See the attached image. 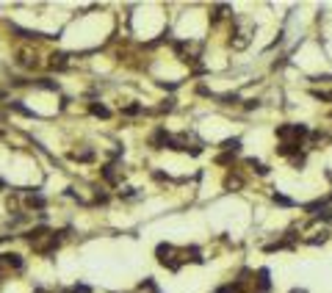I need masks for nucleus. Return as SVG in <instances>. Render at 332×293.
Returning <instances> with one entry per match:
<instances>
[{
  "mask_svg": "<svg viewBox=\"0 0 332 293\" xmlns=\"http://www.w3.org/2000/svg\"><path fill=\"white\" fill-rule=\"evenodd\" d=\"M291 293H307V290H304V288H294V290H291Z\"/></svg>",
  "mask_w": 332,
  "mask_h": 293,
  "instance_id": "nucleus-12",
  "label": "nucleus"
},
{
  "mask_svg": "<svg viewBox=\"0 0 332 293\" xmlns=\"http://www.w3.org/2000/svg\"><path fill=\"white\" fill-rule=\"evenodd\" d=\"M141 111V105H127L125 108V114H130V117H133V114H139Z\"/></svg>",
  "mask_w": 332,
  "mask_h": 293,
  "instance_id": "nucleus-11",
  "label": "nucleus"
},
{
  "mask_svg": "<svg viewBox=\"0 0 332 293\" xmlns=\"http://www.w3.org/2000/svg\"><path fill=\"white\" fill-rule=\"evenodd\" d=\"M92 114H94V117H103V119H108V117H111V111H108L105 105H97V103L92 105Z\"/></svg>",
  "mask_w": 332,
  "mask_h": 293,
  "instance_id": "nucleus-6",
  "label": "nucleus"
},
{
  "mask_svg": "<svg viewBox=\"0 0 332 293\" xmlns=\"http://www.w3.org/2000/svg\"><path fill=\"white\" fill-rule=\"evenodd\" d=\"M274 202H277V205H282V208H296V202L288 199V196H282V194H274Z\"/></svg>",
  "mask_w": 332,
  "mask_h": 293,
  "instance_id": "nucleus-7",
  "label": "nucleus"
},
{
  "mask_svg": "<svg viewBox=\"0 0 332 293\" xmlns=\"http://www.w3.org/2000/svg\"><path fill=\"white\" fill-rule=\"evenodd\" d=\"M225 186H227V188H241V186H244V177H238V174H230Z\"/></svg>",
  "mask_w": 332,
  "mask_h": 293,
  "instance_id": "nucleus-8",
  "label": "nucleus"
},
{
  "mask_svg": "<svg viewBox=\"0 0 332 293\" xmlns=\"http://www.w3.org/2000/svg\"><path fill=\"white\" fill-rule=\"evenodd\" d=\"M6 265H14V268H23V257L19 255H3Z\"/></svg>",
  "mask_w": 332,
  "mask_h": 293,
  "instance_id": "nucleus-4",
  "label": "nucleus"
},
{
  "mask_svg": "<svg viewBox=\"0 0 332 293\" xmlns=\"http://www.w3.org/2000/svg\"><path fill=\"white\" fill-rule=\"evenodd\" d=\"M72 293H92V288H86V285H75V288H72Z\"/></svg>",
  "mask_w": 332,
  "mask_h": 293,
  "instance_id": "nucleus-10",
  "label": "nucleus"
},
{
  "mask_svg": "<svg viewBox=\"0 0 332 293\" xmlns=\"http://www.w3.org/2000/svg\"><path fill=\"white\" fill-rule=\"evenodd\" d=\"M28 205H31V208H39V210H42V208H45V199H42V196H28Z\"/></svg>",
  "mask_w": 332,
  "mask_h": 293,
  "instance_id": "nucleus-9",
  "label": "nucleus"
},
{
  "mask_svg": "<svg viewBox=\"0 0 332 293\" xmlns=\"http://www.w3.org/2000/svg\"><path fill=\"white\" fill-rule=\"evenodd\" d=\"M247 166H252L257 174H269V166H263V163H260V161H255V158H249V161H247Z\"/></svg>",
  "mask_w": 332,
  "mask_h": 293,
  "instance_id": "nucleus-3",
  "label": "nucleus"
},
{
  "mask_svg": "<svg viewBox=\"0 0 332 293\" xmlns=\"http://www.w3.org/2000/svg\"><path fill=\"white\" fill-rule=\"evenodd\" d=\"M222 147H225L227 152H238V149H241V139H227Z\"/></svg>",
  "mask_w": 332,
  "mask_h": 293,
  "instance_id": "nucleus-5",
  "label": "nucleus"
},
{
  "mask_svg": "<svg viewBox=\"0 0 332 293\" xmlns=\"http://www.w3.org/2000/svg\"><path fill=\"white\" fill-rule=\"evenodd\" d=\"M213 293H244V285L241 282H227V285H219Z\"/></svg>",
  "mask_w": 332,
  "mask_h": 293,
  "instance_id": "nucleus-2",
  "label": "nucleus"
},
{
  "mask_svg": "<svg viewBox=\"0 0 332 293\" xmlns=\"http://www.w3.org/2000/svg\"><path fill=\"white\" fill-rule=\"evenodd\" d=\"M252 279H255L257 293H269V290H272V271H269V268H257L252 274Z\"/></svg>",
  "mask_w": 332,
  "mask_h": 293,
  "instance_id": "nucleus-1",
  "label": "nucleus"
}]
</instances>
